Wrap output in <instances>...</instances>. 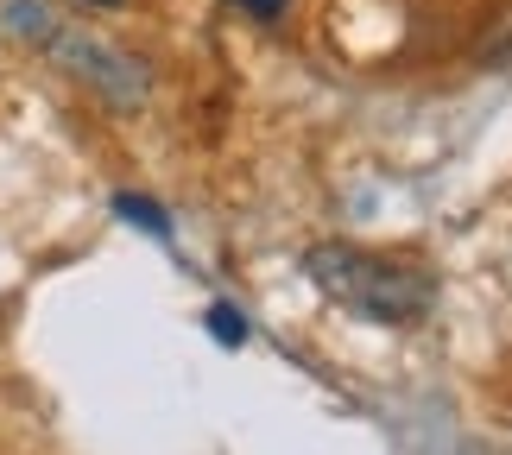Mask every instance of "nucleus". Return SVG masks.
Returning a JSON list of instances; mask_svg holds the SVG:
<instances>
[{
    "label": "nucleus",
    "instance_id": "nucleus-5",
    "mask_svg": "<svg viewBox=\"0 0 512 455\" xmlns=\"http://www.w3.org/2000/svg\"><path fill=\"white\" fill-rule=\"evenodd\" d=\"M7 26H26V38H57L51 13L38 7V0H13V7H7Z\"/></svg>",
    "mask_w": 512,
    "mask_h": 455
},
{
    "label": "nucleus",
    "instance_id": "nucleus-1",
    "mask_svg": "<svg viewBox=\"0 0 512 455\" xmlns=\"http://www.w3.org/2000/svg\"><path fill=\"white\" fill-rule=\"evenodd\" d=\"M310 279L336 304H348L354 316H367V323H418L430 310V291H437L424 272L386 266V260L354 253V247H317L310 253Z\"/></svg>",
    "mask_w": 512,
    "mask_h": 455
},
{
    "label": "nucleus",
    "instance_id": "nucleus-7",
    "mask_svg": "<svg viewBox=\"0 0 512 455\" xmlns=\"http://www.w3.org/2000/svg\"><path fill=\"white\" fill-rule=\"evenodd\" d=\"M89 7H114V0H89Z\"/></svg>",
    "mask_w": 512,
    "mask_h": 455
},
{
    "label": "nucleus",
    "instance_id": "nucleus-3",
    "mask_svg": "<svg viewBox=\"0 0 512 455\" xmlns=\"http://www.w3.org/2000/svg\"><path fill=\"white\" fill-rule=\"evenodd\" d=\"M114 215H121V222H140L152 241H171V215L152 203V196H133V190H121L114 196Z\"/></svg>",
    "mask_w": 512,
    "mask_h": 455
},
{
    "label": "nucleus",
    "instance_id": "nucleus-2",
    "mask_svg": "<svg viewBox=\"0 0 512 455\" xmlns=\"http://www.w3.org/2000/svg\"><path fill=\"white\" fill-rule=\"evenodd\" d=\"M51 51L64 57V70L83 76L102 102H114V108H140L146 102V70L133 64V57L95 45V38H51Z\"/></svg>",
    "mask_w": 512,
    "mask_h": 455
},
{
    "label": "nucleus",
    "instance_id": "nucleus-6",
    "mask_svg": "<svg viewBox=\"0 0 512 455\" xmlns=\"http://www.w3.org/2000/svg\"><path fill=\"white\" fill-rule=\"evenodd\" d=\"M234 7H247L253 19H279V13L291 7V0H234Z\"/></svg>",
    "mask_w": 512,
    "mask_h": 455
},
{
    "label": "nucleus",
    "instance_id": "nucleus-4",
    "mask_svg": "<svg viewBox=\"0 0 512 455\" xmlns=\"http://www.w3.org/2000/svg\"><path fill=\"white\" fill-rule=\"evenodd\" d=\"M209 335H215L222 348H241V342H247V316L234 310V304H209Z\"/></svg>",
    "mask_w": 512,
    "mask_h": 455
}]
</instances>
